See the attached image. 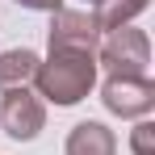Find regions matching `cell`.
<instances>
[{
  "label": "cell",
  "mask_w": 155,
  "mask_h": 155,
  "mask_svg": "<svg viewBox=\"0 0 155 155\" xmlns=\"http://www.w3.org/2000/svg\"><path fill=\"white\" fill-rule=\"evenodd\" d=\"M97 54L80 51H46V59L34 71V92L42 105H63L71 109L80 105L92 88H97Z\"/></svg>",
  "instance_id": "obj_1"
},
{
  "label": "cell",
  "mask_w": 155,
  "mask_h": 155,
  "mask_svg": "<svg viewBox=\"0 0 155 155\" xmlns=\"http://www.w3.org/2000/svg\"><path fill=\"white\" fill-rule=\"evenodd\" d=\"M97 67H105L109 76H147L151 71V38H147V29L122 25V29L101 34Z\"/></svg>",
  "instance_id": "obj_2"
},
{
  "label": "cell",
  "mask_w": 155,
  "mask_h": 155,
  "mask_svg": "<svg viewBox=\"0 0 155 155\" xmlns=\"http://www.w3.org/2000/svg\"><path fill=\"white\" fill-rule=\"evenodd\" d=\"M0 130L13 143H34L46 130V105L34 88H8L0 92Z\"/></svg>",
  "instance_id": "obj_3"
},
{
  "label": "cell",
  "mask_w": 155,
  "mask_h": 155,
  "mask_svg": "<svg viewBox=\"0 0 155 155\" xmlns=\"http://www.w3.org/2000/svg\"><path fill=\"white\" fill-rule=\"evenodd\" d=\"M101 101L113 117H147L155 109V80L151 76H105Z\"/></svg>",
  "instance_id": "obj_4"
},
{
  "label": "cell",
  "mask_w": 155,
  "mask_h": 155,
  "mask_svg": "<svg viewBox=\"0 0 155 155\" xmlns=\"http://www.w3.org/2000/svg\"><path fill=\"white\" fill-rule=\"evenodd\" d=\"M97 46H101V29H97V21H92V13H76V8H59V13H51L46 51L97 54Z\"/></svg>",
  "instance_id": "obj_5"
},
{
  "label": "cell",
  "mask_w": 155,
  "mask_h": 155,
  "mask_svg": "<svg viewBox=\"0 0 155 155\" xmlns=\"http://www.w3.org/2000/svg\"><path fill=\"white\" fill-rule=\"evenodd\" d=\"M63 151L67 155H117V138L105 122H76L67 130Z\"/></svg>",
  "instance_id": "obj_6"
},
{
  "label": "cell",
  "mask_w": 155,
  "mask_h": 155,
  "mask_svg": "<svg viewBox=\"0 0 155 155\" xmlns=\"http://www.w3.org/2000/svg\"><path fill=\"white\" fill-rule=\"evenodd\" d=\"M38 63H42V54L29 51V46L4 51V54H0V92H8V88H29Z\"/></svg>",
  "instance_id": "obj_7"
},
{
  "label": "cell",
  "mask_w": 155,
  "mask_h": 155,
  "mask_svg": "<svg viewBox=\"0 0 155 155\" xmlns=\"http://www.w3.org/2000/svg\"><path fill=\"white\" fill-rule=\"evenodd\" d=\"M151 0H101V4H92V21L101 34L109 29H122V25H134V17L147 8Z\"/></svg>",
  "instance_id": "obj_8"
},
{
  "label": "cell",
  "mask_w": 155,
  "mask_h": 155,
  "mask_svg": "<svg viewBox=\"0 0 155 155\" xmlns=\"http://www.w3.org/2000/svg\"><path fill=\"white\" fill-rule=\"evenodd\" d=\"M130 151L134 155H155V122L138 117V126L130 130Z\"/></svg>",
  "instance_id": "obj_9"
},
{
  "label": "cell",
  "mask_w": 155,
  "mask_h": 155,
  "mask_svg": "<svg viewBox=\"0 0 155 155\" xmlns=\"http://www.w3.org/2000/svg\"><path fill=\"white\" fill-rule=\"evenodd\" d=\"M13 4H21L29 13H59L63 8V0H13Z\"/></svg>",
  "instance_id": "obj_10"
},
{
  "label": "cell",
  "mask_w": 155,
  "mask_h": 155,
  "mask_svg": "<svg viewBox=\"0 0 155 155\" xmlns=\"http://www.w3.org/2000/svg\"><path fill=\"white\" fill-rule=\"evenodd\" d=\"M84 4H101V0H84Z\"/></svg>",
  "instance_id": "obj_11"
}]
</instances>
